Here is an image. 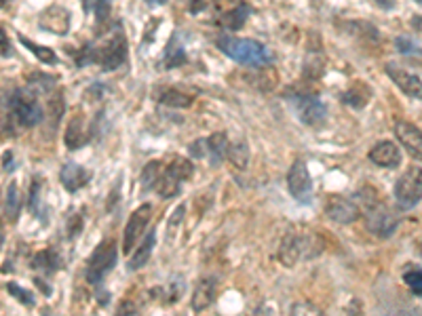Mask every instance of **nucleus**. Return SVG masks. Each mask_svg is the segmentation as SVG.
Returning a JSON list of instances; mask_svg holds the SVG:
<instances>
[{"instance_id":"26","label":"nucleus","mask_w":422,"mask_h":316,"mask_svg":"<svg viewBox=\"0 0 422 316\" xmlns=\"http://www.w3.org/2000/svg\"><path fill=\"white\" fill-rule=\"evenodd\" d=\"M19 209H21V194H19V188L17 183L13 181L6 190V198H4V218H9L11 222L17 220L19 215Z\"/></svg>"},{"instance_id":"17","label":"nucleus","mask_w":422,"mask_h":316,"mask_svg":"<svg viewBox=\"0 0 422 316\" xmlns=\"http://www.w3.org/2000/svg\"><path fill=\"white\" fill-rule=\"evenodd\" d=\"M59 178H61V183H64V188H66L68 192L81 190L83 185H87L89 180H91L89 171L83 169L81 165H74V163L66 165V167L61 169V175H59Z\"/></svg>"},{"instance_id":"37","label":"nucleus","mask_w":422,"mask_h":316,"mask_svg":"<svg viewBox=\"0 0 422 316\" xmlns=\"http://www.w3.org/2000/svg\"><path fill=\"white\" fill-rule=\"evenodd\" d=\"M95 15L97 21L104 24L110 17V0H95Z\"/></svg>"},{"instance_id":"9","label":"nucleus","mask_w":422,"mask_h":316,"mask_svg":"<svg viewBox=\"0 0 422 316\" xmlns=\"http://www.w3.org/2000/svg\"><path fill=\"white\" fill-rule=\"evenodd\" d=\"M150 218H152V205L150 203L141 205L131 213V218H129V222L125 226V234H123V251L125 253L134 251V247L138 245V240H140V236L144 234L146 226H148Z\"/></svg>"},{"instance_id":"14","label":"nucleus","mask_w":422,"mask_h":316,"mask_svg":"<svg viewBox=\"0 0 422 316\" xmlns=\"http://www.w3.org/2000/svg\"><path fill=\"white\" fill-rule=\"evenodd\" d=\"M216 295H218V282L216 278L207 276V278H201L194 293H192V310L194 312H203L207 310L213 302H216Z\"/></svg>"},{"instance_id":"27","label":"nucleus","mask_w":422,"mask_h":316,"mask_svg":"<svg viewBox=\"0 0 422 316\" xmlns=\"http://www.w3.org/2000/svg\"><path fill=\"white\" fill-rule=\"evenodd\" d=\"M159 103H163L167 108H188L192 103V97L186 95V93H182V91L167 89L159 97Z\"/></svg>"},{"instance_id":"30","label":"nucleus","mask_w":422,"mask_h":316,"mask_svg":"<svg viewBox=\"0 0 422 316\" xmlns=\"http://www.w3.org/2000/svg\"><path fill=\"white\" fill-rule=\"evenodd\" d=\"M180 185L182 183H178L176 180H171L169 175H161L159 181H156V192H159V196H163V198H171V196H176V194H180Z\"/></svg>"},{"instance_id":"4","label":"nucleus","mask_w":422,"mask_h":316,"mask_svg":"<svg viewBox=\"0 0 422 316\" xmlns=\"http://www.w3.org/2000/svg\"><path fill=\"white\" fill-rule=\"evenodd\" d=\"M395 198L403 209H414L422 200V167H410L395 183Z\"/></svg>"},{"instance_id":"28","label":"nucleus","mask_w":422,"mask_h":316,"mask_svg":"<svg viewBox=\"0 0 422 316\" xmlns=\"http://www.w3.org/2000/svg\"><path fill=\"white\" fill-rule=\"evenodd\" d=\"M34 268L43 272H55L57 268H61V258L55 251L47 249V251H43L34 258Z\"/></svg>"},{"instance_id":"49","label":"nucleus","mask_w":422,"mask_h":316,"mask_svg":"<svg viewBox=\"0 0 422 316\" xmlns=\"http://www.w3.org/2000/svg\"><path fill=\"white\" fill-rule=\"evenodd\" d=\"M416 2H421V4H422V0H416Z\"/></svg>"},{"instance_id":"32","label":"nucleus","mask_w":422,"mask_h":316,"mask_svg":"<svg viewBox=\"0 0 422 316\" xmlns=\"http://www.w3.org/2000/svg\"><path fill=\"white\" fill-rule=\"evenodd\" d=\"M403 282L408 285V289L414 293V295H418L422 297V268H408V270L403 272Z\"/></svg>"},{"instance_id":"19","label":"nucleus","mask_w":422,"mask_h":316,"mask_svg":"<svg viewBox=\"0 0 422 316\" xmlns=\"http://www.w3.org/2000/svg\"><path fill=\"white\" fill-rule=\"evenodd\" d=\"M228 152V137L226 133H213L211 137L205 139V156H209V163L213 167H218Z\"/></svg>"},{"instance_id":"38","label":"nucleus","mask_w":422,"mask_h":316,"mask_svg":"<svg viewBox=\"0 0 422 316\" xmlns=\"http://www.w3.org/2000/svg\"><path fill=\"white\" fill-rule=\"evenodd\" d=\"M83 230V215H72L70 222H68V236L70 238H76Z\"/></svg>"},{"instance_id":"12","label":"nucleus","mask_w":422,"mask_h":316,"mask_svg":"<svg viewBox=\"0 0 422 316\" xmlns=\"http://www.w3.org/2000/svg\"><path fill=\"white\" fill-rule=\"evenodd\" d=\"M386 74L406 95L422 99V81L416 74H410V72H406L403 68H399L395 63H386Z\"/></svg>"},{"instance_id":"16","label":"nucleus","mask_w":422,"mask_h":316,"mask_svg":"<svg viewBox=\"0 0 422 316\" xmlns=\"http://www.w3.org/2000/svg\"><path fill=\"white\" fill-rule=\"evenodd\" d=\"M370 160L378 167H386L393 169L401 163V152L393 141H380L370 150Z\"/></svg>"},{"instance_id":"29","label":"nucleus","mask_w":422,"mask_h":316,"mask_svg":"<svg viewBox=\"0 0 422 316\" xmlns=\"http://www.w3.org/2000/svg\"><path fill=\"white\" fill-rule=\"evenodd\" d=\"M186 61V53L182 45L178 43V39H171V43L165 51V66L167 68H176V66H182Z\"/></svg>"},{"instance_id":"22","label":"nucleus","mask_w":422,"mask_h":316,"mask_svg":"<svg viewBox=\"0 0 422 316\" xmlns=\"http://www.w3.org/2000/svg\"><path fill=\"white\" fill-rule=\"evenodd\" d=\"M249 13H251L249 4H236V6H233L231 11H226V13L220 17V24H222L224 28H228V30H238V28L247 21Z\"/></svg>"},{"instance_id":"31","label":"nucleus","mask_w":422,"mask_h":316,"mask_svg":"<svg viewBox=\"0 0 422 316\" xmlns=\"http://www.w3.org/2000/svg\"><path fill=\"white\" fill-rule=\"evenodd\" d=\"M159 178H161V163H156V160L148 163V165L144 167V171H141V185H144V190L154 188Z\"/></svg>"},{"instance_id":"10","label":"nucleus","mask_w":422,"mask_h":316,"mask_svg":"<svg viewBox=\"0 0 422 316\" xmlns=\"http://www.w3.org/2000/svg\"><path fill=\"white\" fill-rule=\"evenodd\" d=\"M326 215H328L331 222L346 226V224L357 222V220H359V215H361V211H359V207L355 205V200L333 194V196H329L328 198Z\"/></svg>"},{"instance_id":"44","label":"nucleus","mask_w":422,"mask_h":316,"mask_svg":"<svg viewBox=\"0 0 422 316\" xmlns=\"http://www.w3.org/2000/svg\"><path fill=\"white\" fill-rule=\"evenodd\" d=\"M188 2H190V11L192 13H199V11L205 9V0H188Z\"/></svg>"},{"instance_id":"8","label":"nucleus","mask_w":422,"mask_h":316,"mask_svg":"<svg viewBox=\"0 0 422 316\" xmlns=\"http://www.w3.org/2000/svg\"><path fill=\"white\" fill-rule=\"evenodd\" d=\"M287 185H289V192L296 200L300 203H308L311 196H313V180H311V173H308V167L304 160H296L289 169V175H287Z\"/></svg>"},{"instance_id":"1","label":"nucleus","mask_w":422,"mask_h":316,"mask_svg":"<svg viewBox=\"0 0 422 316\" xmlns=\"http://www.w3.org/2000/svg\"><path fill=\"white\" fill-rule=\"evenodd\" d=\"M323 249H326V240L321 234L293 228L283 236L277 255H279V262L283 266L291 268L300 262H308V260L319 258L323 253Z\"/></svg>"},{"instance_id":"23","label":"nucleus","mask_w":422,"mask_h":316,"mask_svg":"<svg viewBox=\"0 0 422 316\" xmlns=\"http://www.w3.org/2000/svg\"><path fill=\"white\" fill-rule=\"evenodd\" d=\"M154 243H156V232L152 230V232L146 236V240L140 245V249L134 253V258L129 260V270H140L141 266L148 264L150 253H152V249H154Z\"/></svg>"},{"instance_id":"36","label":"nucleus","mask_w":422,"mask_h":316,"mask_svg":"<svg viewBox=\"0 0 422 316\" xmlns=\"http://www.w3.org/2000/svg\"><path fill=\"white\" fill-rule=\"evenodd\" d=\"M49 108H51V112H53V121H59V118H61V114H64V99H61V95H59V93H55V95L51 97Z\"/></svg>"},{"instance_id":"33","label":"nucleus","mask_w":422,"mask_h":316,"mask_svg":"<svg viewBox=\"0 0 422 316\" xmlns=\"http://www.w3.org/2000/svg\"><path fill=\"white\" fill-rule=\"evenodd\" d=\"M19 41H21V45L28 46L41 61H45V63H55V61H57V59H55V53H53L51 49H47V46L34 45L30 39H26V36H21V34H19Z\"/></svg>"},{"instance_id":"43","label":"nucleus","mask_w":422,"mask_h":316,"mask_svg":"<svg viewBox=\"0 0 422 316\" xmlns=\"http://www.w3.org/2000/svg\"><path fill=\"white\" fill-rule=\"evenodd\" d=\"M11 53V45H9V39L4 34V30H0V55H9Z\"/></svg>"},{"instance_id":"39","label":"nucleus","mask_w":422,"mask_h":316,"mask_svg":"<svg viewBox=\"0 0 422 316\" xmlns=\"http://www.w3.org/2000/svg\"><path fill=\"white\" fill-rule=\"evenodd\" d=\"M116 316H140L138 315V306L131 300H123L119 310H116Z\"/></svg>"},{"instance_id":"40","label":"nucleus","mask_w":422,"mask_h":316,"mask_svg":"<svg viewBox=\"0 0 422 316\" xmlns=\"http://www.w3.org/2000/svg\"><path fill=\"white\" fill-rule=\"evenodd\" d=\"M184 205L182 207H178V211L174 213V218H171V222H169V240L176 236V228L180 226V222H182V218H184Z\"/></svg>"},{"instance_id":"34","label":"nucleus","mask_w":422,"mask_h":316,"mask_svg":"<svg viewBox=\"0 0 422 316\" xmlns=\"http://www.w3.org/2000/svg\"><path fill=\"white\" fill-rule=\"evenodd\" d=\"M291 316H326L323 310H319L315 304L311 302H300V304H293L291 306Z\"/></svg>"},{"instance_id":"42","label":"nucleus","mask_w":422,"mask_h":316,"mask_svg":"<svg viewBox=\"0 0 422 316\" xmlns=\"http://www.w3.org/2000/svg\"><path fill=\"white\" fill-rule=\"evenodd\" d=\"M346 316H366L361 300H351V304L346 306Z\"/></svg>"},{"instance_id":"3","label":"nucleus","mask_w":422,"mask_h":316,"mask_svg":"<svg viewBox=\"0 0 422 316\" xmlns=\"http://www.w3.org/2000/svg\"><path fill=\"white\" fill-rule=\"evenodd\" d=\"M218 46L224 55L233 57L238 63H245V66H268L273 55L266 46L258 41H251V39H233V36H220L218 39Z\"/></svg>"},{"instance_id":"20","label":"nucleus","mask_w":422,"mask_h":316,"mask_svg":"<svg viewBox=\"0 0 422 316\" xmlns=\"http://www.w3.org/2000/svg\"><path fill=\"white\" fill-rule=\"evenodd\" d=\"M87 131H85V118L83 116H74L66 129V136H64V141L70 150H79L87 143Z\"/></svg>"},{"instance_id":"25","label":"nucleus","mask_w":422,"mask_h":316,"mask_svg":"<svg viewBox=\"0 0 422 316\" xmlns=\"http://www.w3.org/2000/svg\"><path fill=\"white\" fill-rule=\"evenodd\" d=\"M228 160L235 165L236 169H245L249 163V146L243 139H236L233 143H228V152H226Z\"/></svg>"},{"instance_id":"47","label":"nucleus","mask_w":422,"mask_h":316,"mask_svg":"<svg viewBox=\"0 0 422 316\" xmlns=\"http://www.w3.org/2000/svg\"><path fill=\"white\" fill-rule=\"evenodd\" d=\"M146 2H148V4H163L165 0H146Z\"/></svg>"},{"instance_id":"11","label":"nucleus","mask_w":422,"mask_h":316,"mask_svg":"<svg viewBox=\"0 0 422 316\" xmlns=\"http://www.w3.org/2000/svg\"><path fill=\"white\" fill-rule=\"evenodd\" d=\"M125 59H127V43L123 34H116L114 39H110L108 45L97 49V63H101L104 70H114L123 66Z\"/></svg>"},{"instance_id":"48","label":"nucleus","mask_w":422,"mask_h":316,"mask_svg":"<svg viewBox=\"0 0 422 316\" xmlns=\"http://www.w3.org/2000/svg\"><path fill=\"white\" fill-rule=\"evenodd\" d=\"M421 255H422V243H421Z\"/></svg>"},{"instance_id":"5","label":"nucleus","mask_w":422,"mask_h":316,"mask_svg":"<svg viewBox=\"0 0 422 316\" xmlns=\"http://www.w3.org/2000/svg\"><path fill=\"white\" fill-rule=\"evenodd\" d=\"M363 218H366L368 230L380 238H388L399 226V215L380 200H376L374 205H370L363 211Z\"/></svg>"},{"instance_id":"21","label":"nucleus","mask_w":422,"mask_h":316,"mask_svg":"<svg viewBox=\"0 0 422 316\" xmlns=\"http://www.w3.org/2000/svg\"><path fill=\"white\" fill-rule=\"evenodd\" d=\"M306 78H319L326 72V55L321 51V46L317 45L315 49H308L306 57H304V68H302Z\"/></svg>"},{"instance_id":"41","label":"nucleus","mask_w":422,"mask_h":316,"mask_svg":"<svg viewBox=\"0 0 422 316\" xmlns=\"http://www.w3.org/2000/svg\"><path fill=\"white\" fill-rule=\"evenodd\" d=\"M395 46H397V51H401V53H414V51H418L416 43L410 41V39H406V36L397 39V41H395Z\"/></svg>"},{"instance_id":"15","label":"nucleus","mask_w":422,"mask_h":316,"mask_svg":"<svg viewBox=\"0 0 422 316\" xmlns=\"http://www.w3.org/2000/svg\"><path fill=\"white\" fill-rule=\"evenodd\" d=\"M41 28H45L53 34H66L68 28H70V13L59 4L49 6L47 11L41 15Z\"/></svg>"},{"instance_id":"18","label":"nucleus","mask_w":422,"mask_h":316,"mask_svg":"<svg viewBox=\"0 0 422 316\" xmlns=\"http://www.w3.org/2000/svg\"><path fill=\"white\" fill-rule=\"evenodd\" d=\"M370 99H372V87L366 83H353L342 95V101L355 110H363L370 103Z\"/></svg>"},{"instance_id":"2","label":"nucleus","mask_w":422,"mask_h":316,"mask_svg":"<svg viewBox=\"0 0 422 316\" xmlns=\"http://www.w3.org/2000/svg\"><path fill=\"white\" fill-rule=\"evenodd\" d=\"M6 106L4 110H9V116L15 125L30 129L36 127L43 121V108L34 95L32 89H15L6 95Z\"/></svg>"},{"instance_id":"24","label":"nucleus","mask_w":422,"mask_h":316,"mask_svg":"<svg viewBox=\"0 0 422 316\" xmlns=\"http://www.w3.org/2000/svg\"><path fill=\"white\" fill-rule=\"evenodd\" d=\"M192 173H194L192 163H190L188 158H182V156L174 158V160L167 165V169H165V175H169L171 180H176L178 183L190 180V178H192Z\"/></svg>"},{"instance_id":"6","label":"nucleus","mask_w":422,"mask_h":316,"mask_svg":"<svg viewBox=\"0 0 422 316\" xmlns=\"http://www.w3.org/2000/svg\"><path fill=\"white\" fill-rule=\"evenodd\" d=\"M116 264V245L112 238H106L97 245L89 264H87V280L89 282H99L108 272L114 268Z\"/></svg>"},{"instance_id":"35","label":"nucleus","mask_w":422,"mask_h":316,"mask_svg":"<svg viewBox=\"0 0 422 316\" xmlns=\"http://www.w3.org/2000/svg\"><path fill=\"white\" fill-rule=\"evenodd\" d=\"M6 289H9V291H11V295H13V297H17V300H19L21 304L34 306V297H32V295H30L28 291H24V289H21L19 285H15V282H9V287H6Z\"/></svg>"},{"instance_id":"46","label":"nucleus","mask_w":422,"mask_h":316,"mask_svg":"<svg viewBox=\"0 0 422 316\" xmlns=\"http://www.w3.org/2000/svg\"><path fill=\"white\" fill-rule=\"evenodd\" d=\"M13 0H0V9H6Z\"/></svg>"},{"instance_id":"45","label":"nucleus","mask_w":422,"mask_h":316,"mask_svg":"<svg viewBox=\"0 0 422 316\" xmlns=\"http://www.w3.org/2000/svg\"><path fill=\"white\" fill-rule=\"evenodd\" d=\"M251 316H275V312H273L268 306H260V308H258V310H256Z\"/></svg>"},{"instance_id":"13","label":"nucleus","mask_w":422,"mask_h":316,"mask_svg":"<svg viewBox=\"0 0 422 316\" xmlns=\"http://www.w3.org/2000/svg\"><path fill=\"white\" fill-rule=\"evenodd\" d=\"M395 136L414 158L422 160V131L416 125L406 123V121H397L395 123Z\"/></svg>"},{"instance_id":"7","label":"nucleus","mask_w":422,"mask_h":316,"mask_svg":"<svg viewBox=\"0 0 422 316\" xmlns=\"http://www.w3.org/2000/svg\"><path fill=\"white\" fill-rule=\"evenodd\" d=\"M291 103H293V110L298 114V118L308 125V127H319L321 123H326V116H328V110L326 106L315 97V95H302L298 93L296 97H289Z\"/></svg>"}]
</instances>
